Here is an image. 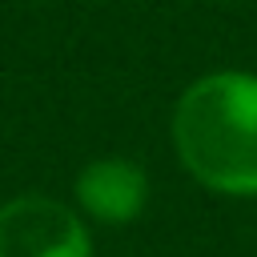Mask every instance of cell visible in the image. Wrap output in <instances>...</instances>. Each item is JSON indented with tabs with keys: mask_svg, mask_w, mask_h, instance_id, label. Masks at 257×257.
I'll return each instance as SVG.
<instances>
[{
	"mask_svg": "<svg viewBox=\"0 0 257 257\" xmlns=\"http://www.w3.org/2000/svg\"><path fill=\"white\" fill-rule=\"evenodd\" d=\"M173 149L205 189L257 197V76L225 68L193 80L173 108Z\"/></svg>",
	"mask_w": 257,
	"mask_h": 257,
	"instance_id": "6da1fadb",
	"label": "cell"
},
{
	"mask_svg": "<svg viewBox=\"0 0 257 257\" xmlns=\"http://www.w3.org/2000/svg\"><path fill=\"white\" fill-rule=\"evenodd\" d=\"M0 257H92L80 217L40 193L0 205Z\"/></svg>",
	"mask_w": 257,
	"mask_h": 257,
	"instance_id": "7a4b0ae2",
	"label": "cell"
},
{
	"mask_svg": "<svg viewBox=\"0 0 257 257\" xmlns=\"http://www.w3.org/2000/svg\"><path fill=\"white\" fill-rule=\"evenodd\" d=\"M76 201L92 221L128 225L141 217L149 201V177L137 161L124 157H96L76 177Z\"/></svg>",
	"mask_w": 257,
	"mask_h": 257,
	"instance_id": "3957f363",
	"label": "cell"
}]
</instances>
